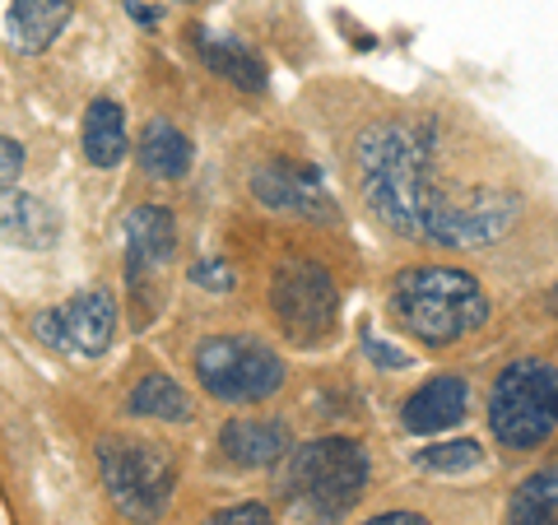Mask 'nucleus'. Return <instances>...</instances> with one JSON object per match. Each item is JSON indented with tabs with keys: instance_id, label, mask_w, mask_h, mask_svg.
Returning <instances> with one entry per match:
<instances>
[{
	"instance_id": "6",
	"label": "nucleus",
	"mask_w": 558,
	"mask_h": 525,
	"mask_svg": "<svg viewBox=\"0 0 558 525\" xmlns=\"http://www.w3.org/2000/svg\"><path fill=\"white\" fill-rule=\"evenodd\" d=\"M270 312L293 344H322L336 330L340 289L326 266H317L307 256H293L270 279Z\"/></svg>"
},
{
	"instance_id": "7",
	"label": "nucleus",
	"mask_w": 558,
	"mask_h": 525,
	"mask_svg": "<svg viewBox=\"0 0 558 525\" xmlns=\"http://www.w3.org/2000/svg\"><path fill=\"white\" fill-rule=\"evenodd\" d=\"M178 256V219L163 205H135L126 215V284L154 303L159 274Z\"/></svg>"
},
{
	"instance_id": "8",
	"label": "nucleus",
	"mask_w": 558,
	"mask_h": 525,
	"mask_svg": "<svg viewBox=\"0 0 558 525\" xmlns=\"http://www.w3.org/2000/svg\"><path fill=\"white\" fill-rule=\"evenodd\" d=\"M252 196L266 209H275V215H303V219H326V223L340 219V209L330 200V191L322 186L317 168L293 163V159L260 163L252 172Z\"/></svg>"
},
{
	"instance_id": "13",
	"label": "nucleus",
	"mask_w": 558,
	"mask_h": 525,
	"mask_svg": "<svg viewBox=\"0 0 558 525\" xmlns=\"http://www.w3.org/2000/svg\"><path fill=\"white\" fill-rule=\"evenodd\" d=\"M75 20V0H10L5 10V33L10 47L24 57H38L65 33V24Z\"/></svg>"
},
{
	"instance_id": "11",
	"label": "nucleus",
	"mask_w": 558,
	"mask_h": 525,
	"mask_svg": "<svg viewBox=\"0 0 558 525\" xmlns=\"http://www.w3.org/2000/svg\"><path fill=\"white\" fill-rule=\"evenodd\" d=\"M191 47H196V57L205 61L209 75H219L223 84H233V89L260 94V89H266V84H270V75H266V61H260L247 42L229 38V33L191 28Z\"/></svg>"
},
{
	"instance_id": "5",
	"label": "nucleus",
	"mask_w": 558,
	"mask_h": 525,
	"mask_svg": "<svg viewBox=\"0 0 558 525\" xmlns=\"http://www.w3.org/2000/svg\"><path fill=\"white\" fill-rule=\"evenodd\" d=\"M196 377L223 405H260L284 387V358L247 330H223L196 349Z\"/></svg>"
},
{
	"instance_id": "22",
	"label": "nucleus",
	"mask_w": 558,
	"mask_h": 525,
	"mask_svg": "<svg viewBox=\"0 0 558 525\" xmlns=\"http://www.w3.org/2000/svg\"><path fill=\"white\" fill-rule=\"evenodd\" d=\"M209 525H275V516L266 502H238V506H223V512L209 516Z\"/></svg>"
},
{
	"instance_id": "20",
	"label": "nucleus",
	"mask_w": 558,
	"mask_h": 525,
	"mask_svg": "<svg viewBox=\"0 0 558 525\" xmlns=\"http://www.w3.org/2000/svg\"><path fill=\"white\" fill-rule=\"evenodd\" d=\"M191 284L205 289V293H233L238 274H233L229 260H196V266H191Z\"/></svg>"
},
{
	"instance_id": "18",
	"label": "nucleus",
	"mask_w": 558,
	"mask_h": 525,
	"mask_svg": "<svg viewBox=\"0 0 558 525\" xmlns=\"http://www.w3.org/2000/svg\"><path fill=\"white\" fill-rule=\"evenodd\" d=\"M508 525H558V465H545L517 484Z\"/></svg>"
},
{
	"instance_id": "2",
	"label": "nucleus",
	"mask_w": 558,
	"mask_h": 525,
	"mask_svg": "<svg viewBox=\"0 0 558 525\" xmlns=\"http://www.w3.org/2000/svg\"><path fill=\"white\" fill-rule=\"evenodd\" d=\"M368 479H373L368 451H363L354 437H317V442L289 447L279 488H284V498L299 502L307 516L340 521L368 493Z\"/></svg>"
},
{
	"instance_id": "27",
	"label": "nucleus",
	"mask_w": 558,
	"mask_h": 525,
	"mask_svg": "<svg viewBox=\"0 0 558 525\" xmlns=\"http://www.w3.org/2000/svg\"><path fill=\"white\" fill-rule=\"evenodd\" d=\"M182 5H201V0H182Z\"/></svg>"
},
{
	"instance_id": "4",
	"label": "nucleus",
	"mask_w": 558,
	"mask_h": 525,
	"mask_svg": "<svg viewBox=\"0 0 558 525\" xmlns=\"http://www.w3.org/2000/svg\"><path fill=\"white\" fill-rule=\"evenodd\" d=\"M102 488L112 506L135 525H159L168 512L172 488H178V461L159 442H140V437H108L98 447Z\"/></svg>"
},
{
	"instance_id": "17",
	"label": "nucleus",
	"mask_w": 558,
	"mask_h": 525,
	"mask_svg": "<svg viewBox=\"0 0 558 525\" xmlns=\"http://www.w3.org/2000/svg\"><path fill=\"white\" fill-rule=\"evenodd\" d=\"M126 414L135 418H159V424H191L196 418V400L182 391V381H172L168 373H149L135 381V391L126 400Z\"/></svg>"
},
{
	"instance_id": "24",
	"label": "nucleus",
	"mask_w": 558,
	"mask_h": 525,
	"mask_svg": "<svg viewBox=\"0 0 558 525\" xmlns=\"http://www.w3.org/2000/svg\"><path fill=\"white\" fill-rule=\"evenodd\" d=\"M363 349H368L373 363H381V367H410V354H400L396 344H381L373 330H363Z\"/></svg>"
},
{
	"instance_id": "9",
	"label": "nucleus",
	"mask_w": 558,
	"mask_h": 525,
	"mask_svg": "<svg viewBox=\"0 0 558 525\" xmlns=\"http://www.w3.org/2000/svg\"><path fill=\"white\" fill-rule=\"evenodd\" d=\"M465 410H470V381L457 373H442V377L424 381V387L405 400L400 424H405V432H414V437H438L447 428H457L465 418Z\"/></svg>"
},
{
	"instance_id": "12",
	"label": "nucleus",
	"mask_w": 558,
	"mask_h": 525,
	"mask_svg": "<svg viewBox=\"0 0 558 525\" xmlns=\"http://www.w3.org/2000/svg\"><path fill=\"white\" fill-rule=\"evenodd\" d=\"M61 326H65V344L75 349V354H84V358L108 354V344L117 335V303H112V293H102V289L75 293L61 307Z\"/></svg>"
},
{
	"instance_id": "10",
	"label": "nucleus",
	"mask_w": 558,
	"mask_h": 525,
	"mask_svg": "<svg viewBox=\"0 0 558 525\" xmlns=\"http://www.w3.org/2000/svg\"><path fill=\"white\" fill-rule=\"evenodd\" d=\"M293 437L279 418H229L219 428V451L223 461L238 469H270L289 456Z\"/></svg>"
},
{
	"instance_id": "21",
	"label": "nucleus",
	"mask_w": 558,
	"mask_h": 525,
	"mask_svg": "<svg viewBox=\"0 0 558 525\" xmlns=\"http://www.w3.org/2000/svg\"><path fill=\"white\" fill-rule=\"evenodd\" d=\"M24 163H28V154H24L20 139L0 135V200H5L10 191L20 186V178H24Z\"/></svg>"
},
{
	"instance_id": "14",
	"label": "nucleus",
	"mask_w": 558,
	"mask_h": 525,
	"mask_svg": "<svg viewBox=\"0 0 558 525\" xmlns=\"http://www.w3.org/2000/svg\"><path fill=\"white\" fill-rule=\"evenodd\" d=\"M0 237L24 252H47L61 237V219L47 200L28 196V191H10L5 205H0Z\"/></svg>"
},
{
	"instance_id": "28",
	"label": "nucleus",
	"mask_w": 558,
	"mask_h": 525,
	"mask_svg": "<svg viewBox=\"0 0 558 525\" xmlns=\"http://www.w3.org/2000/svg\"><path fill=\"white\" fill-rule=\"evenodd\" d=\"M554 312H558V289H554Z\"/></svg>"
},
{
	"instance_id": "15",
	"label": "nucleus",
	"mask_w": 558,
	"mask_h": 525,
	"mask_svg": "<svg viewBox=\"0 0 558 525\" xmlns=\"http://www.w3.org/2000/svg\"><path fill=\"white\" fill-rule=\"evenodd\" d=\"M191 154H196L191 149V135L163 117H154L135 139V163L145 168L154 182H182L191 172Z\"/></svg>"
},
{
	"instance_id": "19",
	"label": "nucleus",
	"mask_w": 558,
	"mask_h": 525,
	"mask_svg": "<svg viewBox=\"0 0 558 525\" xmlns=\"http://www.w3.org/2000/svg\"><path fill=\"white\" fill-rule=\"evenodd\" d=\"M414 465L428 475H465V469L484 465V447L475 437H451V442H433L424 451H414Z\"/></svg>"
},
{
	"instance_id": "23",
	"label": "nucleus",
	"mask_w": 558,
	"mask_h": 525,
	"mask_svg": "<svg viewBox=\"0 0 558 525\" xmlns=\"http://www.w3.org/2000/svg\"><path fill=\"white\" fill-rule=\"evenodd\" d=\"M33 335H38L47 349H57V354H70V344H65V326H61V312L57 307H47L33 317Z\"/></svg>"
},
{
	"instance_id": "1",
	"label": "nucleus",
	"mask_w": 558,
	"mask_h": 525,
	"mask_svg": "<svg viewBox=\"0 0 558 525\" xmlns=\"http://www.w3.org/2000/svg\"><path fill=\"white\" fill-rule=\"evenodd\" d=\"M387 312L424 349H447L488 321V293L457 266H410L391 279Z\"/></svg>"
},
{
	"instance_id": "25",
	"label": "nucleus",
	"mask_w": 558,
	"mask_h": 525,
	"mask_svg": "<svg viewBox=\"0 0 558 525\" xmlns=\"http://www.w3.org/2000/svg\"><path fill=\"white\" fill-rule=\"evenodd\" d=\"M363 525H428L418 512H381V516H373V521H363Z\"/></svg>"
},
{
	"instance_id": "16",
	"label": "nucleus",
	"mask_w": 558,
	"mask_h": 525,
	"mask_svg": "<svg viewBox=\"0 0 558 525\" xmlns=\"http://www.w3.org/2000/svg\"><path fill=\"white\" fill-rule=\"evenodd\" d=\"M80 145H84V159H89L94 168H117L121 159H126V149H131L126 112H121L112 98H94L89 108H84Z\"/></svg>"
},
{
	"instance_id": "3",
	"label": "nucleus",
	"mask_w": 558,
	"mask_h": 525,
	"mask_svg": "<svg viewBox=\"0 0 558 525\" xmlns=\"http://www.w3.org/2000/svg\"><path fill=\"white\" fill-rule=\"evenodd\" d=\"M488 432L508 451H539L558 432V367L517 358L488 387Z\"/></svg>"
},
{
	"instance_id": "26",
	"label": "nucleus",
	"mask_w": 558,
	"mask_h": 525,
	"mask_svg": "<svg viewBox=\"0 0 558 525\" xmlns=\"http://www.w3.org/2000/svg\"><path fill=\"white\" fill-rule=\"evenodd\" d=\"M126 14L140 24H159V10H149V5H140V0H126Z\"/></svg>"
}]
</instances>
